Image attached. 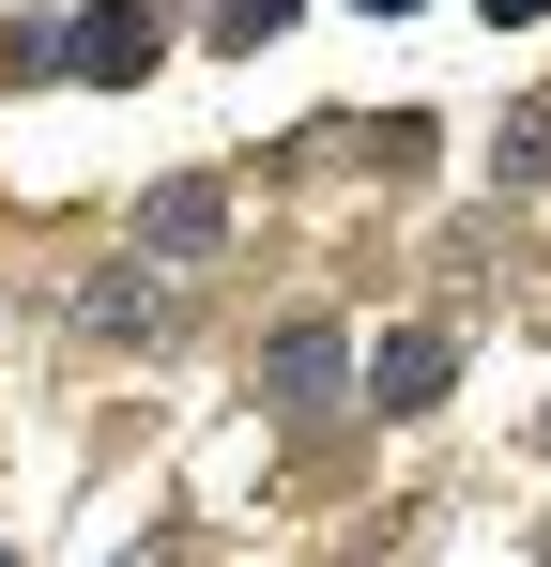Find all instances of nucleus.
Masks as SVG:
<instances>
[{
    "instance_id": "nucleus-1",
    "label": "nucleus",
    "mask_w": 551,
    "mask_h": 567,
    "mask_svg": "<svg viewBox=\"0 0 551 567\" xmlns=\"http://www.w3.org/2000/svg\"><path fill=\"white\" fill-rule=\"evenodd\" d=\"M154 47H169V0H92L62 62H77V78H154Z\"/></svg>"
},
{
    "instance_id": "nucleus-2",
    "label": "nucleus",
    "mask_w": 551,
    "mask_h": 567,
    "mask_svg": "<svg viewBox=\"0 0 551 567\" xmlns=\"http://www.w3.org/2000/svg\"><path fill=\"white\" fill-rule=\"evenodd\" d=\"M445 383H459V338H445V322H398V338L367 353V399H383V414H429Z\"/></svg>"
},
{
    "instance_id": "nucleus-3",
    "label": "nucleus",
    "mask_w": 551,
    "mask_h": 567,
    "mask_svg": "<svg viewBox=\"0 0 551 567\" xmlns=\"http://www.w3.org/2000/svg\"><path fill=\"white\" fill-rule=\"evenodd\" d=\"M215 230H230V185H199V169H184V185H154V199H138V246H154V261H199Z\"/></svg>"
},
{
    "instance_id": "nucleus-4",
    "label": "nucleus",
    "mask_w": 551,
    "mask_h": 567,
    "mask_svg": "<svg viewBox=\"0 0 551 567\" xmlns=\"http://www.w3.org/2000/svg\"><path fill=\"white\" fill-rule=\"evenodd\" d=\"M337 369H353V353H337V322H291V338L261 353V383L291 399V414H322V399H337Z\"/></svg>"
},
{
    "instance_id": "nucleus-5",
    "label": "nucleus",
    "mask_w": 551,
    "mask_h": 567,
    "mask_svg": "<svg viewBox=\"0 0 551 567\" xmlns=\"http://www.w3.org/2000/svg\"><path fill=\"white\" fill-rule=\"evenodd\" d=\"M215 31H230V47H261V31H291V0H215Z\"/></svg>"
},
{
    "instance_id": "nucleus-6",
    "label": "nucleus",
    "mask_w": 551,
    "mask_h": 567,
    "mask_svg": "<svg viewBox=\"0 0 551 567\" xmlns=\"http://www.w3.org/2000/svg\"><path fill=\"white\" fill-rule=\"evenodd\" d=\"M475 16H490V31H521V16H551V0H475Z\"/></svg>"
},
{
    "instance_id": "nucleus-7",
    "label": "nucleus",
    "mask_w": 551,
    "mask_h": 567,
    "mask_svg": "<svg viewBox=\"0 0 551 567\" xmlns=\"http://www.w3.org/2000/svg\"><path fill=\"white\" fill-rule=\"evenodd\" d=\"M367 16H414V0H367Z\"/></svg>"
}]
</instances>
